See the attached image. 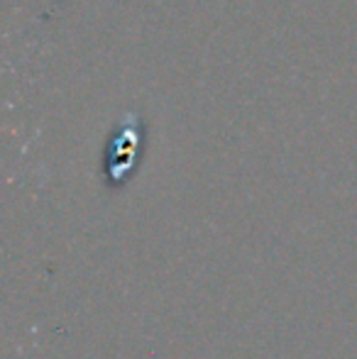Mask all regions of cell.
Here are the masks:
<instances>
[{"label": "cell", "mask_w": 357, "mask_h": 359, "mask_svg": "<svg viewBox=\"0 0 357 359\" xmlns=\"http://www.w3.org/2000/svg\"><path fill=\"white\" fill-rule=\"evenodd\" d=\"M144 144V123L137 113H125L105 147V176L110 186H123L133 176Z\"/></svg>", "instance_id": "cell-1"}]
</instances>
